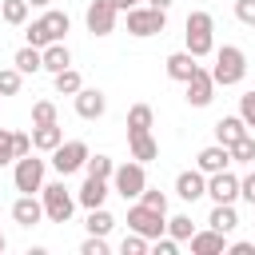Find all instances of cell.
<instances>
[{
	"label": "cell",
	"mask_w": 255,
	"mask_h": 255,
	"mask_svg": "<svg viewBox=\"0 0 255 255\" xmlns=\"http://www.w3.org/2000/svg\"><path fill=\"white\" fill-rule=\"evenodd\" d=\"M40 24H44V32H48V40H64V36H68V28H72V20H68V12H56V8H48V12L40 16Z\"/></svg>",
	"instance_id": "cb8c5ba5"
},
{
	"label": "cell",
	"mask_w": 255,
	"mask_h": 255,
	"mask_svg": "<svg viewBox=\"0 0 255 255\" xmlns=\"http://www.w3.org/2000/svg\"><path fill=\"white\" fill-rule=\"evenodd\" d=\"M12 183H16V191H20V195L40 191V187H44V159H36L32 151H28V155H20V159H16V171H12Z\"/></svg>",
	"instance_id": "8992f818"
},
{
	"label": "cell",
	"mask_w": 255,
	"mask_h": 255,
	"mask_svg": "<svg viewBox=\"0 0 255 255\" xmlns=\"http://www.w3.org/2000/svg\"><path fill=\"white\" fill-rule=\"evenodd\" d=\"M175 195L183 199V203H195V199H203L207 195V175L195 167V171H179L175 175Z\"/></svg>",
	"instance_id": "8fae6325"
},
{
	"label": "cell",
	"mask_w": 255,
	"mask_h": 255,
	"mask_svg": "<svg viewBox=\"0 0 255 255\" xmlns=\"http://www.w3.org/2000/svg\"><path fill=\"white\" fill-rule=\"evenodd\" d=\"M64 143V128L60 124H36L32 128V147L36 151H56Z\"/></svg>",
	"instance_id": "e0dca14e"
},
{
	"label": "cell",
	"mask_w": 255,
	"mask_h": 255,
	"mask_svg": "<svg viewBox=\"0 0 255 255\" xmlns=\"http://www.w3.org/2000/svg\"><path fill=\"white\" fill-rule=\"evenodd\" d=\"M80 88H84V80H80V72H76V68L56 72V92H60V96H76Z\"/></svg>",
	"instance_id": "f1b7e54d"
},
{
	"label": "cell",
	"mask_w": 255,
	"mask_h": 255,
	"mask_svg": "<svg viewBox=\"0 0 255 255\" xmlns=\"http://www.w3.org/2000/svg\"><path fill=\"white\" fill-rule=\"evenodd\" d=\"M128 143H131V159H139V163L159 159V143L151 139V131H143V135H128Z\"/></svg>",
	"instance_id": "603a6c76"
},
{
	"label": "cell",
	"mask_w": 255,
	"mask_h": 255,
	"mask_svg": "<svg viewBox=\"0 0 255 255\" xmlns=\"http://www.w3.org/2000/svg\"><path fill=\"white\" fill-rule=\"evenodd\" d=\"M12 147H16V159H20V155H28V151H32V135L12 131Z\"/></svg>",
	"instance_id": "7bdbcfd3"
},
{
	"label": "cell",
	"mask_w": 255,
	"mask_h": 255,
	"mask_svg": "<svg viewBox=\"0 0 255 255\" xmlns=\"http://www.w3.org/2000/svg\"><path fill=\"white\" fill-rule=\"evenodd\" d=\"M40 56H44V72H64V68H72V52L64 48V40H52L48 48H40Z\"/></svg>",
	"instance_id": "ac0fdd59"
},
{
	"label": "cell",
	"mask_w": 255,
	"mask_h": 255,
	"mask_svg": "<svg viewBox=\"0 0 255 255\" xmlns=\"http://www.w3.org/2000/svg\"><path fill=\"white\" fill-rule=\"evenodd\" d=\"M243 76H247V56H243V48L223 44V48L215 52V68H211L215 88H219V84H223V88H231V84H239Z\"/></svg>",
	"instance_id": "7a4b0ae2"
},
{
	"label": "cell",
	"mask_w": 255,
	"mask_h": 255,
	"mask_svg": "<svg viewBox=\"0 0 255 255\" xmlns=\"http://www.w3.org/2000/svg\"><path fill=\"white\" fill-rule=\"evenodd\" d=\"M24 76H32V72H40L44 68V56H40V48H32V44H24L20 52H16V60H12Z\"/></svg>",
	"instance_id": "484cf974"
},
{
	"label": "cell",
	"mask_w": 255,
	"mask_h": 255,
	"mask_svg": "<svg viewBox=\"0 0 255 255\" xmlns=\"http://www.w3.org/2000/svg\"><path fill=\"white\" fill-rule=\"evenodd\" d=\"M108 112V96L100 88H80L76 92V116L80 120H100Z\"/></svg>",
	"instance_id": "30bf717a"
},
{
	"label": "cell",
	"mask_w": 255,
	"mask_h": 255,
	"mask_svg": "<svg viewBox=\"0 0 255 255\" xmlns=\"http://www.w3.org/2000/svg\"><path fill=\"white\" fill-rule=\"evenodd\" d=\"M120 251H124V255H143V251H147V239H143V235H135V231H128V235H124V243H120Z\"/></svg>",
	"instance_id": "74e56055"
},
{
	"label": "cell",
	"mask_w": 255,
	"mask_h": 255,
	"mask_svg": "<svg viewBox=\"0 0 255 255\" xmlns=\"http://www.w3.org/2000/svg\"><path fill=\"white\" fill-rule=\"evenodd\" d=\"M56 104L52 100H40V104H32V124H56Z\"/></svg>",
	"instance_id": "e575fe53"
},
{
	"label": "cell",
	"mask_w": 255,
	"mask_h": 255,
	"mask_svg": "<svg viewBox=\"0 0 255 255\" xmlns=\"http://www.w3.org/2000/svg\"><path fill=\"white\" fill-rule=\"evenodd\" d=\"M128 231H135V235H143V239H159V235L167 231V215H163V211H151V207H143V203H131V207H128Z\"/></svg>",
	"instance_id": "277c9868"
},
{
	"label": "cell",
	"mask_w": 255,
	"mask_h": 255,
	"mask_svg": "<svg viewBox=\"0 0 255 255\" xmlns=\"http://www.w3.org/2000/svg\"><path fill=\"white\" fill-rule=\"evenodd\" d=\"M239 135H247V124H243L239 116H223V120L215 124V143H227V147H231Z\"/></svg>",
	"instance_id": "7402d4cb"
},
{
	"label": "cell",
	"mask_w": 255,
	"mask_h": 255,
	"mask_svg": "<svg viewBox=\"0 0 255 255\" xmlns=\"http://www.w3.org/2000/svg\"><path fill=\"white\" fill-rule=\"evenodd\" d=\"M207 227H215V231H223V235H231V231L239 227V215H235V203H215V207H211V215H207Z\"/></svg>",
	"instance_id": "44dd1931"
},
{
	"label": "cell",
	"mask_w": 255,
	"mask_h": 255,
	"mask_svg": "<svg viewBox=\"0 0 255 255\" xmlns=\"http://www.w3.org/2000/svg\"><path fill=\"white\" fill-rule=\"evenodd\" d=\"M88 235H108L112 227H116V219H112V211H104V207H88Z\"/></svg>",
	"instance_id": "4316f807"
},
{
	"label": "cell",
	"mask_w": 255,
	"mask_h": 255,
	"mask_svg": "<svg viewBox=\"0 0 255 255\" xmlns=\"http://www.w3.org/2000/svg\"><path fill=\"white\" fill-rule=\"evenodd\" d=\"M24 84V72L20 68H0V96H16Z\"/></svg>",
	"instance_id": "1f68e13d"
},
{
	"label": "cell",
	"mask_w": 255,
	"mask_h": 255,
	"mask_svg": "<svg viewBox=\"0 0 255 255\" xmlns=\"http://www.w3.org/2000/svg\"><path fill=\"white\" fill-rule=\"evenodd\" d=\"M167 235H171V239H179V243H187V239L195 235L191 215H171V219H167Z\"/></svg>",
	"instance_id": "f546056e"
},
{
	"label": "cell",
	"mask_w": 255,
	"mask_h": 255,
	"mask_svg": "<svg viewBox=\"0 0 255 255\" xmlns=\"http://www.w3.org/2000/svg\"><path fill=\"white\" fill-rule=\"evenodd\" d=\"M88 143L84 139H68V143H60L56 151H52V167L60 171V175H72V171H80L84 163H88Z\"/></svg>",
	"instance_id": "52a82bcc"
},
{
	"label": "cell",
	"mask_w": 255,
	"mask_h": 255,
	"mask_svg": "<svg viewBox=\"0 0 255 255\" xmlns=\"http://www.w3.org/2000/svg\"><path fill=\"white\" fill-rule=\"evenodd\" d=\"M147 4H151V8H163V12H167V8L175 4V0H147Z\"/></svg>",
	"instance_id": "7dc6e473"
},
{
	"label": "cell",
	"mask_w": 255,
	"mask_h": 255,
	"mask_svg": "<svg viewBox=\"0 0 255 255\" xmlns=\"http://www.w3.org/2000/svg\"><path fill=\"white\" fill-rule=\"evenodd\" d=\"M211 96H215V80H211V72H203V68H199V72L187 80V96H183V100H187L191 108H207V104H211Z\"/></svg>",
	"instance_id": "4fadbf2b"
},
{
	"label": "cell",
	"mask_w": 255,
	"mask_h": 255,
	"mask_svg": "<svg viewBox=\"0 0 255 255\" xmlns=\"http://www.w3.org/2000/svg\"><path fill=\"white\" fill-rule=\"evenodd\" d=\"M195 72H199V64H195V56H191V52H175V56H167V76H171V80L187 84Z\"/></svg>",
	"instance_id": "d6986e66"
},
{
	"label": "cell",
	"mask_w": 255,
	"mask_h": 255,
	"mask_svg": "<svg viewBox=\"0 0 255 255\" xmlns=\"http://www.w3.org/2000/svg\"><path fill=\"white\" fill-rule=\"evenodd\" d=\"M0 16H4V24L20 28L28 20V0H0Z\"/></svg>",
	"instance_id": "83f0119b"
},
{
	"label": "cell",
	"mask_w": 255,
	"mask_h": 255,
	"mask_svg": "<svg viewBox=\"0 0 255 255\" xmlns=\"http://www.w3.org/2000/svg\"><path fill=\"white\" fill-rule=\"evenodd\" d=\"M175 251H179V239H171V235H167V239H163V235L155 239V255H175Z\"/></svg>",
	"instance_id": "ee69618b"
},
{
	"label": "cell",
	"mask_w": 255,
	"mask_h": 255,
	"mask_svg": "<svg viewBox=\"0 0 255 255\" xmlns=\"http://www.w3.org/2000/svg\"><path fill=\"white\" fill-rule=\"evenodd\" d=\"M239 199H247V203H251V207H255V171H251V175H243V179H239Z\"/></svg>",
	"instance_id": "b9f144b4"
},
{
	"label": "cell",
	"mask_w": 255,
	"mask_h": 255,
	"mask_svg": "<svg viewBox=\"0 0 255 255\" xmlns=\"http://www.w3.org/2000/svg\"><path fill=\"white\" fill-rule=\"evenodd\" d=\"M112 4H116V12H128V8H135L139 0H112Z\"/></svg>",
	"instance_id": "bcb514c9"
},
{
	"label": "cell",
	"mask_w": 255,
	"mask_h": 255,
	"mask_svg": "<svg viewBox=\"0 0 255 255\" xmlns=\"http://www.w3.org/2000/svg\"><path fill=\"white\" fill-rule=\"evenodd\" d=\"M52 0H28V8H48Z\"/></svg>",
	"instance_id": "c3c4849f"
},
{
	"label": "cell",
	"mask_w": 255,
	"mask_h": 255,
	"mask_svg": "<svg viewBox=\"0 0 255 255\" xmlns=\"http://www.w3.org/2000/svg\"><path fill=\"white\" fill-rule=\"evenodd\" d=\"M163 28H167V12L163 8H151V4L147 8H139V4L128 8V32L131 36H159Z\"/></svg>",
	"instance_id": "5b68a950"
},
{
	"label": "cell",
	"mask_w": 255,
	"mask_h": 255,
	"mask_svg": "<svg viewBox=\"0 0 255 255\" xmlns=\"http://www.w3.org/2000/svg\"><path fill=\"white\" fill-rule=\"evenodd\" d=\"M227 151H231V163H255V139L251 135H239Z\"/></svg>",
	"instance_id": "4dcf8cb0"
},
{
	"label": "cell",
	"mask_w": 255,
	"mask_h": 255,
	"mask_svg": "<svg viewBox=\"0 0 255 255\" xmlns=\"http://www.w3.org/2000/svg\"><path fill=\"white\" fill-rule=\"evenodd\" d=\"M80 255H108V235H88L80 243Z\"/></svg>",
	"instance_id": "8d00e7d4"
},
{
	"label": "cell",
	"mask_w": 255,
	"mask_h": 255,
	"mask_svg": "<svg viewBox=\"0 0 255 255\" xmlns=\"http://www.w3.org/2000/svg\"><path fill=\"white\" fill-rule=\"evenodd\" d=\"M239 120H243L247 128H255V92H243V96H239Z\"/></svg>",
	"instance_id": "f35d334b"
},
{
	"label": "cell",
	"mask_w": 255,
	"mask_h": 255,
	"mask_svg": "<svg viewBox=\"0 0 255 255\" xmlns=\"http://www.w3.org/2000/svg\"><path fill=\"white\" fill-rule=\"evenodd\" d=\"M231 163V151H227V143H211V147H203L199 155H195V167L203 171V175H215V171H223Z\"/></svg>",
	"instance_id": "5bb4252c"
},
{
	"label": "cell",
	"mask_w": 255,
	"mask_h": 255,
	"mask_svg": "<svg viewBox=\"0 0 255 255\" xmlns=\"http://www.w3.org/2000/svg\"><path fill=\"white\" fill-rule=\"evenodd\" d=\"M4 247H8V239H4V231H0V251H4Z\"/></svg>",
	"instance_id": "681fc988"
},
{
	"label": "cell",
	"mask_w": 255,
	"mask_h": 255,
	"mask_svg": "<svg viewBox=\"0 0 255 255\" xmlns=\"http://www.w3.org/2000/svg\"><path fill=\"white\" fill-rule=\"evenodd\" d=\"M112 183H116V191H120L124 199H139V191L147 187L143 163H139V159H135V163H120V167L112 171Z\"/></svg>",
	"instance_id": "ba28073f"
},
{
	"label": "cell",
	"mask_w": 255,
	"mask_h": 255,
	"mask_svg": "<svg viewBox=\"0 0 255 255\" xmlns=\"http://www.w3.org/2000/svg\"><path fill=\"white\" fill-rule=\"evenodd\" d=\"M88 175H96V179H112V171H116V163L108 159V155H88Z\"/></svg>",
	"instance_id": "d6a6232c"
},
{
	"label": "cell",
	"mask_w": 255,
	"mask_h": 255,
	"mask_svg": "<svg viewBox=\"0 0 255 255\" xmlns=\"http://www.w3.org/2000/svg\"><path fill=\"white\" fill-rule=\"evenodd\" d=\"M76 199H80L84 207H104V199H108V179L88 175V179H84V187L76 191Z\"/></svg>",
	"instance_id": "ffe728a7"
},
{
	"label": "cell",
	"mask_w": 255,
	"mask_h": 255,
	"mask_svg": "<svg viewBox=\"0 0 255 255\" xmlns=\"http://www.w3.org/2000/svg\"><path fill=\"white\" fill-rule=\"evenodd\" d=\"M139 203L151 207V211H163V215H167V195H163L159 187H143V191H139Z\"/></svg>",
	"instance_id": "836d02e7"
},
{
	"label": "cell",
	"mask_w": 255,
	"mask_h": 255,
	"mask_svg": "<svg viewBox=\"0 0 255 255\" xmlns=\"http://www.w3.org/2000/svg\"><path fill=\"white\" fill-rule=\"evenodd\" d=\"M151 108L147 104H135L131 112H128V135H143V131H151Z\"/></svg>",
	"instance_id": "d4e9b609"
},
{
	"label": "cell",
	"mask_w": 255,
	"mask_h": 255,
	"mask_svg": "<svg viewBox=\"0 0 255 255\" xmlns=\"http://www.w3.org/2000/svg\"><path fill=\"white\" fill-rule=\"evenodd\" d=\"M227 251H231V255H255V243H247V239H239V243H231Z\"/></svg>",
	"instance_id": "f6af8a7d"
},
{
	"label": "cell",
	"mask_w": 255,
	"mask_h": 255,
	"mask_svg": "<svg viewBox=\"0 0 255 255\" xmlns=\"http://www.w3.org/2000/svg\"><path fill=\"white\" fill-rule=\"evenodd\" d=\"M4 163H16V147H12V131L0 128V167Z\"/></svg>",
	"instance_id": "ab89813d"
},
{
	"label": "cell",
	"mask_w": 255,
	"mask_h": 255,
	"mask_svg": "<svg viewBox=\"0 0 255 255\" xmlns=\"http://www.w3.org/2000/svg\"><path fill=\"white\" fill-rule=\"evenodd\" d=\"M207 195H211L215 203H235V199H239V179L223 167V171L207 175Z\"/></svg>",
	"instance_id": "7c38bea8"
},
{
	"label": "cell",
	"mask_w": 255,
	"mask_h": 255,
	"mask_svg": "<svg viewBox=\"0 0 255 255\" xmlns=\"http://www.w3.org/2000/svg\"><path fill=\"white\" fill-rule=\"evenodd\" d=\"M235 20L255 28V0H235Z\"/></svg>",
	"instance_id": "60d3db41"
},
{
	"label": "cell",
	"mask_w": 255,
	"mask_h": 255,
	"mask_svg": "<svg viewBox=\"0 0 255 255\" xmlns=\"http://www.w3.org/2000/svg\"><path fill=\"white\" fill-rule=\"evenodd\" d=\"M84 24H88L92 36H108V32H116V4H112V0H92L88 12H84Z\"/></svg>",
	"instance_id": "9c48e42d"
},
{
	"label": "cell",
	"mask_w": 255,
	"mask_h": 255,
	"mask_svg": "<svg viewBox=\"0 0 255 255\" xmlns=\"http://www.w3.org/2000/svg\"><path fill=\"white\" fill-rule=\"evenodd\" d=\"M187 243H191V255H223V251H227V239H223V231H215V227L195 231Z\"/></svg>",
	"instance_id": "9a60e30c"
},
{
	"label": "cell",
	"mask_w": 255,
	"mask_h": 255,
	"mask_svg": "<svg viewBox=\"0 0 255 255\" xmlns=\"http://www.w3.org/2000/svg\"><path fill=\"white\" fill-rule=\"evenodd\" d=\"M183 44L195 60H203L207 52H215V20L211 12H187L183 20Z\"/></svg>",
	"instance_id": "6da1fadb"
},
{
	"label": "cell",
	"mask_w": 255,
	"mask_h": 255,
	"mask_svg": "<svg viewBox=\"0 0 255 255\" xmlns=\"http://www.w3.org/2000/svg\"><path fill=\"white\" fill-rule=\"evenodd\" d=\"M40 203H44V215L52 223H68L72 211H76V199H72V191L64 183H44L40 187Z\"/></svg>",
	"instance_id": "3957f363"
},
{
	"label": "cell",
	"mask_w": 255,
	"mask_h": 255,
	"mask_svg": "<svg viewBox=\"0 0 255 255\" xmlns=\"http://www.w3.org/2000/svg\"><path fill=\"white\" fill-rule=\"evenodd\" d=\"M12 219H16L20 227H36V223L44 219V203H40L36 195H20V199L12 203Z\"/></svg>",
	"instance_id": "2e32d148"
},
{
	"label": "cell",
	"mask_w": 255,
	"mask_h": 255,
	"mask_svg": "<svg viewBox=\"0 0 255 255\" xmlns=\"http://www.w3.org/2000/svg\"><path fill=\"white\" fill-rule=\"evenodd\" d=\"M24 36H28V44H32V48H48V44H52V40H48V32H44V24H40V20H32V24H28V28H24Z\"/></svg>",
	"instance_id": "d590c367"
}]
</instances>
